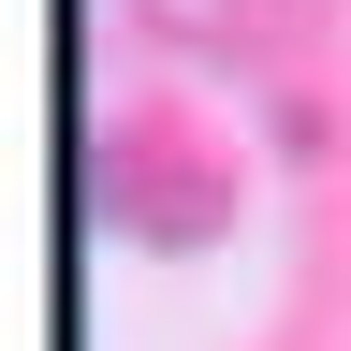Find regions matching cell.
Returning a JSON list of instances; mask_svg holds the SVG:
<instances>
[{
  "instance_id": "2",
  "label": "cell",
  "mask_w": 351,
  "mask_h": 351,
  "mask_svg": "<svg viewBox=\"0 0 351 351\" xmlns=\"http://www.w3.org/2000/svg\"><path fill=\"white\" fill-rule=\"evenodd\" d=\"M147 15H176V29H219V44H234V29H263V15H278V0H147Z\"/></svg>"
},
{
  "instance_id": "1",
  "label": "cell",
  "mask_w": 351,
  "mask_h": 351,
  "mask_svg": "<svg viewBox=\"0 0 351 351\" xmlns=\"http://www.w3.org/2000/svg\"><path fill=\"white\" fill-rule=\"evenodd\" d=\"M103 205L132 219V234H205L234 191H219V161L191 147V132H147V117H132V132H103Z\"/></svg>"
}]
</instances>
